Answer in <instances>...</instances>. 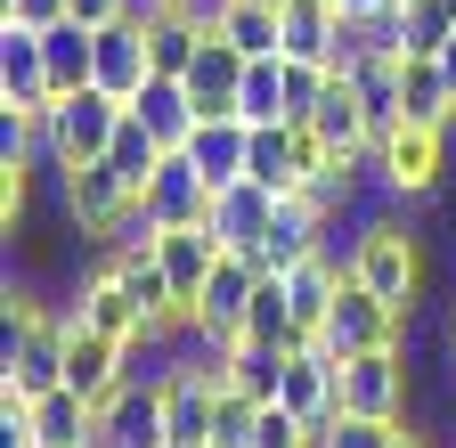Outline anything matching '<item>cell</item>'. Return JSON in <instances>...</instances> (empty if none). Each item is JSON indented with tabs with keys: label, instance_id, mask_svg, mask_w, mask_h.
I'll list each match as a JSON object with an SVG mask.
<instances>
[{
	"label": "cell",
	"instance_id": "cell-1",
	"mask_svg": "<svg viewBox=\"0 0 456 448\" xmlns=\"http://www.w3.org/2000/svg\"><path fill=\"white\" fill-rule=\"evenodd\" d=\"M375 188H383L391 204H408V212L440 204V188H448V131L399 115V123L375 139Z\"/></svg>",
	"mask_w": 456,
	"mask_h": 448
},
{
	"label": "cell",
	"instance_id": "cell-2",
	"mask_svg": "<svg viewBox=\"0 0 456 448\" xmlns=\"http://www.w3.org/2000/svg\"><path fill=\"white\" fill-rule=\"evenodd\" d=\"M123 115H131V98H114L98 82L57 90L49 98V172H66V163H98L114 147V131H123Z\"/></svg>",
	"mask_w": 456,
	"mask_h": 448
},
{
	"label": "cell",
	"instance_id": "cell-3",
	"mask_svg": "<svg viewBox=\"0 0 456 448\" xmlns=\"http://www.w3.org/2000/svg\"><path fill=\"white\" fill-rule=\"evenodd\" d=\"M408 334H416V318L399 310V302H383L375 286H359V277H342V294L326 310V334H318V343L334 359H359V351H383V343H408Z\"/></svg>",
	"mask_w": 456,
	"mask_h": 448
},
{
	"label": "cell",
	"instance_id": "cell-4",
	"mask_svg": "<svg viewBox=\"0 0 456 448\" xmlns=\"http://www.w3.org/2000/svg\"><path fill=\"white\" fill-rule=\"evenodd\" d=\"M49 180H57V212L82 229V245H98L114 220L131 212V196H139L131 172H123L114 155H98V163H66V172H49Z\"/></svg>",
	"mask_w": 456,
	"mask_h": 448
},
{
	"label": "cell",
	"instance_id": "cell-5",
	"mask_svg": "<svg viewBox=\"0 0 456 448\" xmlns=\"http://www.w3.org/2000/svg\"><path fill=\"white\" fill-rule=\"evenodd\" d=\"M416 400V367H408V343H383V351H359V359H342V408L351 416H383L399 424Z\"/></svg>",
	"mask_w": 456,
	"mask_h": 448
},
{
	"label": "cell",
	"instance_id": "cell-6",
	"mask_svg": "<svg viewBox=\"0 0 456 448\" xmlns=\"http://www.w3.org/2000/svg\"><path fill=\"white\" fill-rule=\"evenodd\" d=\"M253 286H261V261H253V253H220V261H212L204 302H196V334H204V343H245Z\"/></svg>",
	"mask_w": 456,
	"mask_h": 448
},
{
	"label": "cell",
	"instance_id": "cell-7",
	"mask_svg": "<svg viewBox=\"0 0 456 448\" xmlns=\"http://www.w3.org/2000/svg\"><path fill=\"white\" fill-rule=\"evenodd\" d=\"M90 448H171V416H163V383H123L98 408V440Z\"/></svg>",
	"mask_w": 456,
	"mask_h": 448
},
{
	"label": "cell",
	"instance_id": "cell-8",
	"mask_svg": "<svg viewBox=\"0 0 456 448\" xmlns=\"http://www.w3.org/2000/svg\"><path fill=\"white\" fill-rule=\"evenodd\" d=\"M139 204L155 212V229H188V220H204V212H212V180L188 163V147H171L155 172H147Z\"/></svg>",
	"mask_w": 456,
	"mask_h": 448
},
{
	"label": "cell",
	"instance_id": "cell-9",
	"mask_svg": "<svg viewBox=\"0 0 456 448\" xmlns=\"http://www.w3.org/2000/svg\"><path fill=\"white\" fill-rule=\"evenodd\" d=\"M277 204H285V196H277V188H261V180H228V188L212 196V212H204V220H212V237H220L228 253H253V245L277 229Z\"/></svg>",
	"mask_w": 456,
	"mask_h": 448
},
{
	"label": "cell",
	"instance_id": "cell-10",
	"mask_svg": "<svg viewBox=\"0 0 456 448\" xmlns=\"http://www.w3.org/2000/svg\"><path fill=\"white\" fill-rule=\"evenodd\" d=\"M66 383H74V391H90V400L106 408L114 391L131 383V343H114V334H90V326H74V318H66Z\"/></svg>",
	"mask_w": 456,
	"mask_h": 448
},
{
	"label": "cell",
	"instance_id": "cell-11",
	"mask_svg": "<svg viewBox=\"0 0 456 448\" xmlns=\"http://www.w3.org/2000/svg\"><path fill=\"white\" fill-rule=\"evenodd\" d=\"M147 82H155L147 17H114V25H98V90H114V98H139Z\"/></svg>",
	"mask_w": 456,
	"mask_h": 448
},
{
	"label": "cell",
	"instance_id": "cell-12",
	"mask_svg": "<svg viewBox=\"0 0 456 448\" xmlns=\"http://www.w3.org/2000/svg\"><path fill=\"white\" fill-rule=\"evenodd\" d=\"M0 98L9 106H49V49H41V25H17L0 17Z\"/></svg>",
	"mask_w": 456,
	"mask_h": 448
},
{
	"label": "cell",
	"instance_id": "cell-13",
	"mask_svg": "<svg viewBox=\"0 0 456 448\" xmlns=\"http://www.w3.org/2000/svg\"><path fill=\"white\" fill-rule=\"evenodd\" d=\"M180 82H188V98L204 106V115H237V82H245V49L228 41L220 25H212V33H204V49H196V66H188Z\"/></svg>",
	"mask_w": 456,
	"mask_h": 448
},
{
	"label": "cell",
	"instance_id": "cell-14",
	"mask_svg": "<svg viewBox=\"0 0 456 448\" xmlns=\"http://www.w3.org/2000/svg\"><path fill=\"white\" fill-rule=\"evenodd\" d=\"M25 424L41 432V448H90L98 440V400L74 391V383H57L41 400H25Z\"/></svg>",
	"mask_w": 456,
	"mask_h": 448
},
{
	"label": "cell",
	"instance_id": "cell-15",
	"mask_svg": "<svg viewBox=\"0 0 456 448\" xmlns=\"http://www.w3.org/2000/svg\"><path fill=\"white\" fill-rule=\"evenodd\" d=\"M245 147H253V123L245 115H204L196 123V139H188V163L212 180V196L228 188V180H245Z\"/></svg>",
	"mask_w": 456,
	"mask_h": 448
},
{
	"label": "cell",
	"instance_id": "cell-16",
	"mask_svg": "<svg viewBox=\"0 0 456 448\" xmlns=\"http://www.w3.org/2000/svg\"><path fill=\"white\" fill-rule=\"evenodd\" d=\"M131 106H139V123H147L163 147H188V139H196V123H204V106L188 98V82H180V74H155Z\"/></svg>",
	"mask_w": 456,
	"mask_h": 448
},
{
	"label": "cell",
	"instance_id": "cell-17",
	"mask_svg": "<svg viewBox=\"0 0 456 448\" xmlns=\"http://www.w3.org/2000/svg\"><path fill=\"white\" fill-rule=\"evenodd\" d=\"M41 49H49V90H82V82H98V25L57 17V25H41Z\"/></svg>",
	"mask_w": 456,
	"mask_h": 448
},
{
	"label": "cell",
	"instance_id": "cell-18",
	"mask_svg": "<svg viewBox=\"0 0 456 448\" xmlns=\"http://www.w3.org/2000/svg\"><path fill=\"white\" fill-rule=\"evenodd\" d=\"M399 115L432 123V131H456V90H448L440 58H399Z\"/></svg>",
	"mask_w": 456,
	"mask_h": 448
},
{
	"label": "cell",
	"instance_id": "cell-19",
	"mask_svg": "<svg viewBox=\"0 0 456 448\" xmlns=\"http://www.w3.org/2000/svg\"><path fill=\"white\" fill-rule=\"evenodd\" d=\"M245 343H269V351H302V318H294V294H285V277L261 269L253 286V310H245Z\"/></svg>",
	"mask_w": 456,
	"mask_h": 448
},
{
	"label": "cell",
	"instance_id": "cell-20",
	"mask_svg": "<svg viewBox=\"0 0 456 448\" xmlns=\"http://www.w3.org/2000/svg\"><path fill=\"white\" fill-rule=\"evenodd\" d=\"M245 180L294 196L302 188V163H294V123H253V147H245Z\"/></svg>",
	"mask_w": 456,
	"mask_h": 448
},
{
	"label": "cell",
	"instance_id": "cell-21",
	"mask_svg": "<svg viewBox=\"0 0 456 448\" xmlns=\"http://www.w3.org/2000/svg\"><path fill=\"white\" fill-rule=\"evenodd\" d=\"M351 82H359V98H367V115H375V139L399 123V58L391 49H359V66H351Z\"/></svg>",
	"mask_w": 456,
	"mask_h": 448
},
{
	"label": "cell",
	"instance_id": "cell-22",
	"mask_svg": "<svg viewBox=\"0 0 456 448\" xmlns=\"http://www.w3.org/2000/svg\"><path fill=\"white\" fill-rule=\"evenodd\" d=\"M237 115L245 123H285V49H277V58H245Z\"/></svg>",
	"mask_w": 456,
	"mask_h": 448
},
{
	"label": "cell",
	"instance_id": "cell-23",
	"mask_svg": "<svg viewBox=\"0 0 456 448\" xmlns=\"http://www.w3.org/2000/svg\"><path fill=\"white\" fill-rule=\"evenodd\" d=\"M220 33L237 41L245 58H277V49H285V25H277V0H228Z\"/></svg>",
	"mask_w": 456,
	"mask_h": 448
},
{
	"label": "cell",
	"instance_id": "cell-24",
	"mask_svg": "<svg viewBox=\"0 0 456 448\" xmlns=\"http://www.w3.org/2000/svg\"><path fill=\"white\" fill-rule=\"evenodd\" d=\"M204 33H212V25H196V17H180V9L147 17V49H155V74H188V66H196V49H204Z\"/></svg>",
	"mask_w": 456,
	"mask_h": 448
},
{
	"label": "cell",
	"instance_id": "cell-25",
	"mask_svg": "<svg viewBox=\"0 0 456 448\" xmlns=\"http://www.w3.org/2000/svg\"><path fill=\"white\" fill-rule=\"evenodd\" d=\"M277 383H285V351H269V343H237V351H228V391L277 400Z\"/></svg>",
	"mask_w": 456,
	"mask_h": 448
},
{
	"label": "cell",
	"instance_id": "cell-26",
	"mask_svg": "<svg viewBox=\"0 0 456 448\" xmlns=\"http://www.w3.org/2000/svg\"><path fill=\"white\" fill-rule=\"evenodd\" d=\"M106 155H114V163H123V172H131V188H147V172H155V163H163L171 147H163V139H155V131L139 123V106H131V115H123V131H114V147H106Z\"/></svg>",
	"mask_w": 456,
	"mask_h": 448
},
{
	"label": "cell",
	"instance_id": "cell-27",
	"mask_svg": "<svg viewBox=\"0 0 456 448\" xmlns=\"http://www.w3.org/2000/svg\"><path fill=\"white\" fill-rule=\"evenodd\" d=\"M326 82H334L326 58H285V123H310L318 98H326Z\"/></svg>",
	"mask_w": 456,
	"mask_h": 448
},
{
	"label": "cell",
	"instance_id": "cell-28",
	"mask_svg": "<svg viewBox=\"0 0 456 448\" xmlns=\"http://www.w3.org/2000/svg\"><path fill=\"white\" fill-rule=\"evenodd\" d=\"M253 448H318V424H302L285 400H261V416H253Z\"/></svg>",
	"mask_w": 456,
	"mask_h": 448
},
{
	"label": "cell",
	"instance_id": "cell-29",
	"mask_svg": "<svg viewBox=\"0 0 456 448\" xmlns=\"http://www.w3.org/2000/svg\"><path fill=\"white\" fill-rule=\"evenodd\" d=\"M399 424H408V416H399ZM399 424H383V416H351V408H342V416L318 432V448H391Z\"/></svg>",
	"mask_w": 456,
	"mask_h": 448
},
{
	"label": "cell",
	"instance_id": "cell-30",
	"mask_svg": "<svg viewBox=\"0 0 456 448\" xmlns=\"http://www.w3.org/2000/svg\"><path fill=\"white\" fill-rule=\"evenodd\" d=\"M448 33H456V17L440 9V0H408V58H432Z\"/></svg>",
	"mask_w": 456,
	"mask_h": 448
},
{
	"label": "cell",
	"instance_id": "cell-31",
	"mask_svg": "<svg viewBox=\"0 0 456 448\" xmlns=\"http://www.w3.org/2000/svg\"><path fill=\"white\" fill-rule=\"evenodd\" d=\"M334 9L351 17V25H367V17H383V9H399V0H334Z\"/></svg>",
	"mask_w": 456,
	"mask_h": 448
},
{
	"label": "cell",
	"instance_id": "cell-32",
	"mask_svg": "<svg viewBox=\"0 0 456 448\" xmlns=\"http://www.w3.org/2000/svg\"><path fill=\"white\" fill-rule=\"evenodd\" d=\"M391 448H432V432H416V424H399V432H391Z\"/></svg>",
	"mask_w": 456,
	"mask_h": 448
},
{
	"label": "cell",
	"instance_id": "cell-33",
	"mask_svg": "<svg viewBox=\"0 0 456 448\" xmlns=\"http://www.w3.org/2000/svg\"><path fill=\"white\" fill-rule=\"evenodd\" d=\"M448 359H456V302H448Z\"/></svg>",
	"mask_w": 456,
	"mask_h": 448
},
{
	"label": "cell",
	"instance_id": "cell-34",
	"mask_svg": "<svg viewBox=\"0 0 456 448\" xmlns=\"http://www.w3.org/2000/svg\"><path fill=\"white\" fill-rule=\"evenodd\" d=\"M440 9H448V17H456V0H440Z\"/></svg>",
	"mask_w": 456,
	"mask_h": 448
}]
</instances>
